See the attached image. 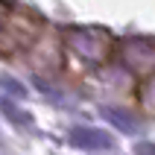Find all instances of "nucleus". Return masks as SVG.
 Wrapping results in <instances>:
<instances>
[{"mask_svg": "<svg viewBox=\"0 0 155 155\" xmlns=\"http://www.w3.org/2000/svg\"><path fill=\"white\" fill-rule=\"evenodd\" d=\"M0 15H3V9H0Z\"/></svg>", "mask_w": 155, "mask_h": 155, "instance_id": "39448f33", "label": "nucleus"}, {"mask_svg": "<svg viewBox=\"0 0 155 155\" xmlns=\"http://www.w3.org/2000/svg\"><path fill=\"white\" fill-rule=\"evenodd\" d=\"M70 140L76 147H85V149H105L111 147V138L100 129H73L70 132Z\"/></svg>", "mask_w": 155, "mask_h": 155, "instance_id": "f257e3e1", "label": "nucleus"}, {"mask_svg": "<svg viewBox=\"0 0 155 155\" xmlns=\"http://www.w3.org/2000/svg\"><path fill=\"white\" fill-rule=\"evenodd\" d=\"M147 94H149V103H152V100H155V82L149 85V91H147Z\"/></svg>", "mask_w": 155, "mask_h": 155, "instance_id": "20e7f679", "label": "nucleus"}, {"mask_svg": "<svg viewBox=\"0 0 155 155\" xmlns=\"http://www.w3.org/2000/svg\"><path fill=\"white\" fill-rule=\"evenodd\" d=\"M138 155H155V147H149V143H140V147H138Z\"/></svg>", "mask_w": 155, "mask_h": 155, "instance_id": "7ed1b4c3", "label": "nucleus"}, {"mask_svg": "<svg viewBox=\"0 0 155 155\" xmlns=\"http://www.w3.org/2000/svg\"><path fill=\"white\" fill-rule=\"evenodd\" d=\"M0 85H6L9 91H12V97H26L24 85H21V82H15V79H9V76H0Z\"/></svg>", "mask_w": 155, "mask_h": 155, "instance_id": "f03ea898", "label": "nucleus"}]
</instances>
